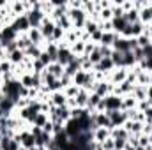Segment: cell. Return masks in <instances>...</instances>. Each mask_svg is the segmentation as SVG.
Instances as JSON below:
<instances>
[{
	"label": "cell",
	"mask_w": 152,
	"mask_h": 150,
	"mask_svg": "<svg viewBox=\"0 0 152 150\" xmlns=\"http://www.w3.org/2000/svg\"><path fill=\"white\" fill-rule=\"evenodd\" d=\"M21 83H16V81H9L5 87H4V92H5V97H9L12 103H16V99L20 97V92H21Z\"/></svg>",
	"instance_id": "cell-1"
},
{
	"label": "cell",
	"mask_w": 152,
	"mask_h": 150,
	"mask_svg": "<svg viewBox=\"0 0 152 150\" xmlns=\"http://www.w3.org/2000/svg\"><path fill=\"white\" fill-rule=\"evenodd\" d=\"M122 106V101L118 99V97H115V95H112V97H106L104 101H101L99 103V108H106L108 111H118V108Z\"/></svg>",
	"instance_id": "cell-2"
},
{
	"label": "cell",
	"mask_w": 152,
	"mask_h": 150,
	"mask_svg": "<svg viewBox=\"0 0 152 150\" xmlns=\"http://www.w3.org/2000/svg\"><path fill=\"white\" fill-rule=\"evenodd\" d=\"M14 34H16V30H14L12 27H7L5 30H2V34H0V37H2V44L7 46L9 42H14Z\"/></svg>",
	"instance_id": "cell-3"
},
{
	"label": "cell",
	"mask_w": 152,
	"mask_h": 150,
	"mask_svg": "<svg viewBox=\"0 0 152 150\" xmlns=\"http://www.w3.org/2000/svg\"><path fill=\"white\" fill-rule=\"evenodd\" d=\"M75 57L67 51V50H58V57H57V64L60 66H69V62L73 60Z\"/></svg>",
	"instance_id": "cell-4"
},
{
	"label": "cell",
	"mask_w": 152,
	"mask_h": 150,
	"mask_svg": "<svg viewBox=\"0 0 152 150\" xmlns=\"http://www.w3.org/2000/svg\"><path fill=\"white\" fill-rule=\"evenodd\" d=\"M115 51H118V53L131 51V42L126 39H115Z\"/></svg>",
	"instance_id": "cell-5"
},
{
	"label": "cell",
	"mask_w": 152,
	"mask_h": 150,
	"mask_svg": "<svg viewBox=\"0 0 152 150\" xmlns=\"http://www.w3.org/2000/svg\"><path fill=\"white\" fill-rule=\"evenodd\" d=\"M108 118H110V122H112V125H117V124H120V122H124L126 120V113H118V111H108Z\"/></svg>",
	"instance_id": "cell-6"
},
{
	"label": "cell",
	"mask_w": 152,
	"mask_h": 150,
	"mask_svg": "<svg viewBox=\"0 0 152 150\" xmlns=\"http://www.w3.org/2000/svg\"><path fill=\"white\" fill-rule=\"evenodd\" d=\"M30 27V23H28V18H27V14H23V16H20L18 20H16V23H14V30H27Z\"/></svg>",
	"instance_id": "cell-7"
},
{
	"label": "cell",
	"mask_w": 152,
	"mask_h": 150,
	"mask_svg": "<svg viewBox=\"0 0 152 150\" xmlns=\"http://www.w3.org/2000/svg\"><path fill=\"white\" fill-rule=\"evenodd\" d=\"M2 143H0V147H2V150H16L18 149V141H14V140H11V138H2L0 140Z\"/></svg>",
	"instance_id": "cell-8"
},
{
	"label": "cell",
	"mask_w": 152,
	"mask_h": 150,
	"mask_svg": "<svg viewBox=\"0 0 152 150\" xmlns=\"http://www.w3.org/2000/svg\"><path fill=\"white\" fill-rule=\"evenodd\" d=\"M78 71H81V69H80V60H78V58H76V60L73 58V60L69 62V66L66 67V73H64V74H67V76H73V74H76Z\"/></svg>",
	"instance_id": "cell-9"
},
{
	"label": "cell",
	"mask_w": 152,
	"mask_h": 150,
	"mask_svg": "<svg viewBox=\"0 0 152 150\" xmlns=\"http://www.w3.org/2000/svg\"><path fill=\"white\" fill-rule=\"evenodd\" d=\"M27 18H28L30 27H37L39 21H41V18H42V14H41L39 11H32V12H28V14H27Z\"/></svg>",
	"instance_id": "cell-10"
},
{
	"label": "cell",
	"mask_w": 152,
	"mask_h": 150,
	"mask_svg": "<svg viewBox=\"0 0 152 150\" xmlns=\"http://www.w3.org/2000/svg\"><path fill=\"white\" fill-rule=\"evenodd\" d=\"M113 27L117 28V30L124 32V30L127 28V20H126L124 16H120V18H115V20H113Z\"/></svg>",
	"instance_id": "cell-11"
},
{
	"label": "cell",
	"mask_w": 152,
	"mask_h": 150,
	"mask_svg": "<svg viewBox=\"0 0 152 150\" xmlns=\"http://www.w3.org/2000/svg\"><path fill=\"white\" fill-rule=\"evenodd\" d=\"M53 30H55L53 23H50V21H44V25H42V30H41V36H44V37H51V36H53Z\"/></svg>",
	"instance_id": "cell-12"
},
{
	"label": "cell",
	"mask_w": 152,
	"mask_h": 150,
	"mask_svg": "<svg viewBox=\"0 0 152 150\" xmlns=\"http://www.w3.org/2000/svg\"><path fill=\"white\" fill-rule=\"evenodd\" d=\"M21 140H23V145H25L27 149H32V147L36 145V138H34L32 134H28V133L21 134Z\"/></svg>",
	"instance_id": "cell-13"
},
{
	"label": "cell",
	"mask_w": 152,
	"mask_h": 150,
	"mask_svg": "<svg viewBox=\"0 0 152 150\" xmlns=\"http://www.w3.org/2000/svg\"><path fill=\"white\" fill-rule=\"evenodd\" d=\"M112 66H113V62H112V57H104L101 62H99V66H97V69H101V71H108V69H112Z\"/></svg>",
	"instance_id": "cell-14"
},
{
	"label": "cell",
	"mask_w": 152,
	"mask_h": 150,
	"mask_svg": "<svg viewBox=\"0 0 152 150\" xmlns=\"http://www.w3.org/2000/svg\"><path fill=\"white\" fill-rule=\"evenodd\" d=\"M48 71H50V74H53L55 78H58V76L64 74V71H62V66H60V64H53Z\"/></svg>",
	"instance_id": "cell-15"
},
{
	"label": "cell",
	"mask_w": 152,
	"mask_h": 150,
	"mask_svg": "<svg viewBox=\"0 0 152 150\" xmlns=\"http://www.w3.org/2000/svg\"><path fill=\"white\" fill-rule=\"evenodd\" d=\"M34 122H36L37 127H44V125H46V115H44V113H37V117H36Z\"/></svg>",
	"instance_id": "cell-16"
},
{
	"label": "cell",
	"mask_w": 152,
	"mask_h": 150,
	"mask_svg": "<svg viewBox=\"0 0 152 150\" xmlns=\"http://www.w3.org/2000/svg\"><path fill=\"white\" fill-rule=\"evenodd\" d=\"M101 60H103L101 50H94V53H92V57H90V62H92V64H97V62H101Z\"/></svg>",
	"instance_id": "cell-17"
},
{
	"label": "cell",
	"mask_w": 152,
	"mask_h": 150,
	"mask_svg": "<svg viewBox=\"0 0 152 150\" xmlns=\"http://www.w3.org/2000/svg\"><path fill=\"white\" fill-rule=\"evenodd\" d=\"M112 62H113V64H117V66H122V53L113 51V53H112Z\"/></svg>",
	"instance_id": "cell-18"
},
{
	"label": "cell",
	"mask_w": 152,
	"mask_h": 150,
	"mask_svg": "<svg viewBox=\"0 0 152 150\" xmlns=\"http://www.w3.org/2000/svg\"><path fill=\"white\" fill-rule=\"evenodd\" d=\"M55 104L57 106H64L66 104V95H62V94H55Z\"/></svg>",
	"instance_id": "cell-19"
},
{
	"label": "cell",
	"mask_w": 152,
	"mask_h": 150,
	"mask_svg": "<svg viewBox=\"0 0 152 150\" xmlns=\"http://www.w3.org/2000/svg\"><path fill=\"white\" fill-rule=\"evenodd\" d=\"M99 103H101V97H99L97 94H94V95L88 99V106H96V104L99 106Z\"/></svg>",
	"instance_id": "cell-20"
},
{
	"label": "cell",
	"mask_w": 152,
	"mask_h": 150,
	"mask_svg": "<svg viewBox=\"0 0 152 150\" xmlns=\"http://www.w3.org/2000/svg\"><path fill=\"white\" fill-rule=\"evenodd\" d=\"M103 44L104 46H108V44H112V41H115V37L112 36V34H103Z\"/></svg>",
	"instance_id": "cell-21"
},
{
	"label": "cell",
	"mask_w": 152,
	"mask_h": 150,
	"mask_svg": "<svg viewBox=\"0 0 152 150\" xmlns=\"http://www.w3.org/2000/svg\"><path fill=\"white\" fill-rule=\"evenodd\" d=\"M106 90H108V87H106L104 83H99V87H97V92H96V94L101 97V95H104V94H106Z\"/></svg>",
	"instance_id": "cell-22"
},
{
	"label": "cell",
	"mask_w": 152,
	"mask_h": 150,
	"mask_svg": "<svg viewBox=\"0 0 152 150\" xmlns=\"http://www.w3.org/2000/svg\"><path fill=\"white\" fill-rule=\"evenodd\" d=\"M73 18H75L76 25H81L83 23V12H73Z\"/></svg>",
	"instance_id": "cell-23"
},
{
	"label": "cell",
	"mask_w": 152,
	"mask_h": 150,
	"mask_svg": "<svg viewBox=\"0 0 152 150\" xmlns=\"http://www.w3.org/2000/svg\"><path fill=\"white\" fill-rule=\"evenodd\" d=\"M21 57H23V53H21V51H14V53L11 55V60H12V62H20V60H21Z\"/></svg>",
	"instance_id": "cell-24"
},
{
	"label": "cell",
	"mask_w": 152,
	"mask_h": 150,
	"mask_svg": "<svg viewBox=\"0 0 152 150\" xmlns=\"http://www.w3.org/2000/svg\"><path fill=\"white\" fill-rule=\"evenodd\" d=\"M23 87H34V78L25 76V78H23Z\"/></svg>",
	"instance_id": "cell-25"
},
{
	"label": "cell",
	"mask_w": 152,
	"mask_h": 150,
	"mask_svg": "<svg viewBox=\"0 0 152 150\" xmlns=\"http://www.w3.org/2000/svg\"><path fill=\"white\" fill-rule=\"evenodd\" d=\"M30 39H32L34 42H37L39 39H41V32H37V30L34 28V30H32V34H30Z\"/></svg>",
	"instance_id": "cell-26"
},
{
	"label": "cell",
	"mask_w": 152,
	"mask_h": 150,
	"mask_svg": "<svg viewBox=\"0 0 152 150\" xmlns=\"http://www.w3.org/2000/svg\"><path fill=\"white\" fill-rule=\"evenodd\" d=\"M78 103H80V104H85V103H87V94H85V92H80V95H78Z\"/></svg>",
	"instance_id": "cell-27"
},
{
	"label": "cell",
	"mask_w": 152,
	"mask_h": 150,
	"mask_svg": "<svg viewBox=\"0 0 152 150\" xmlns=\"http://www.w3.org/2000/svg\"><path fill=\"white\" fill-rule=\"evenodd\" d=\"M113 147H115L117 150H120L122 147H124V140H120V138H117V140H115V143H113Z\"/></svg>",
	"instance_id": "cell-28"
},
{
	"label": "cell",
	"mask_w": 152,
	"mask_h": 150,
	"mask_svg": "<svg viewBox=\"0 0 152 150\" xmlns=\"http://www.w3.org/2000/svg\"><path fill=\"white\" fill-rule=\"evenodd\" d=\"M138 42H140V46H142V48H147V46H149V37H145V36H143V37H140Z\"/></svg>",
	"instance_id": "cell-29"
},
{
	"label": "cell",
	"mask_w": 152,
	"mask_h": 150,
	"mask_svg": "<svg viewBox=\"0 0 152 150\" xmlns=\"http://www.w3.org/2000/svg\"><path fill=\"white\" fill-rule=\"evenodd\" d=\"M60 36H62V28H60V27H55V30H53V37L58 39Z\"/></svg>",
	"instance_id": "cell-30"
},
{
	"label": "cell",
	"mask_w": 152,
	"mask_h": 150,
	"mask_svg": "<svg viewBox=\"0 0 152 150\" xmlns=\"http://www.w3.org/2000/svg\"><path fill=\"white\" fill-rule=\"evenodd\" d=\"M143 66H145L147 69H152V58H145V60H143Z\"/></svg>",
	"instance_id": "cell-31"
},
{
	"label": "cell",
	"mask_w": 152,
	"mask_h": 150,
	"mask_svg": "<svg viewBox=\"0 0 152 150\" xmlns=\"http://www.w3.org/2000/svg\"><path fill=\"white\" fill-rule=\"evenodd\" d=\"M97 138H99V140L106 138V131H104V129H99V133H97Z\"/></svg>",
	"instance_id": "cell-32"
},
{
	"label": "cell",
	"mask_w": 152,
	"mask_h": 150,
	"mask_svg": "<svg viewBox=\"0 0 152 150\" xmlns=\"http://www.w3.org/2000/svg\"><path fill=\"white\" fill-rule=\"evenodd\" d=\"M104 149H106V150H112V149H113V143H112V141H106V143H104Z\"/></svg>",
	"instance_id": "cell-33"
},
{
	"label": "cell",
	"mask_w": 152,
	"mask_h": 150,
	"mask_svg": "<svg viewBox=\"0 0 152 150\" xmlns=\"http://www.w3.org/2000/svg\"><path fill=\"white\" fill-rule=\"evenodd\" d=\"M124 76H126V73L122 71V73H118V74L115 76V79H117V81H118V79H124Z\"/></svg>",
	"instance_id": "cell-34"
},
{
	"label": "cell",
	"mask_w": 152,
	"mask_h": 150,
	"mask_svg": "<svg viewBox=\"0 0 152 150\" xmlns=\"http://www.w3.org/2000/svg\"><path fill=\"white\" fill-rule=\"evenodd\" d=\"M88 30L94 32V30H96V23H88Z\"/></svg>",
	"instance_id": "cell-35"
},
{
	"label": "cell",
	"mask_w": 152,
	"mask_h": 150,
	"mask_svg": "<svg viewBox=\"0 0 152 150\" xmlns=\"http://www.w3.org/2000/svg\"><path fill=\"white\" fill-rule=\"evenodd\" d=\"M94 37H96V39H101V37H103V34L97 30V32H94Z\"/></svg>",
	"instance_id": "cell-36"
},
{
	"label": "cell",
	"mask_w": 152,
	"mask_h": 150,
	"mask_svg": "<svg viewBox=\"0 0 152 150\" xmlns=\"http://www.w3.org/2000/svg\"><path fill=\"white\" fill-rule=\"evenodd\" d=\"M149 97H151V103H152V87L149 88Z\"/></svg>",
	"instance_id": "cell-37"
},
{
	"label": "cell",
	"mask_w": 152,
	"mask_h": 150,
	"mask_svg": "<svg viewBox=\"0 0 152 150\" xmlns=\"http://www.w3.org/2000/svg\"><path fill=\"white\" fill-rule=\"evenodd\" d=\"M147 117H149V118H152V110H149V111H147Z\"/></svg>",
	"instance_id": "cell-38"
},
{
	"label": "cell",
	"mask_w": 152,
	"mask_h": 150,
	"mask_svg": "<svg viewBox=\"0 0 152 150\" xmlns=\"http://www.w3.org/2000/svg\"><path fill=\"white\" fill-rule=\"evenodd\" d=\"M136 150H145V149H142V147H140V149H136Z\"/></svg>",
	"instance_id": "cell-39"
},
{
	"label": "cell",
	"mask_w": 152,
	"mask_h": 150,
	"mask_svg": "<svg viewBox=\"0 0 152 150\" xmlns=\"http://www.w3.org/2000/svg\"><path fill=\"white\" fill-rule=\"evenodd\" d=\"M151 36H152V30H151Z\"/></svg>",
	"instance_id": "cell-40"
},
{
	"label": "cell",
	"mask_w": 152,
	"mask_h": 150,
	"mask_svg": "<svg viewBox=\"0 0 152 150\" xmlns=\"http://www.w3.org/2000/svg\"><path fill=\"white\" fill-rule=\"evenodd\" d=\"M129 150H134V149H129Z\"/></svg>",
	"instance_id": "cell-41"
}]
</instances>
